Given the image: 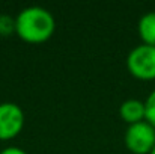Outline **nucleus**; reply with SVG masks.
<instances>
[{
  "instance_id": "nucleus-1",
  "label": "nucleus",
  "mask_w": 155,
  "mask_h": 154,
  "mask_svg": "<svg viewBox=\"0 0 155 154\" xmlns=\"http://www.w3.org/2000/svg\"><path fill=\"white\" fill-rule=\"evenodd\" d=\"M56 29L53 14L42 6L23 8L15 17V33L26 43L38 44L50 39Z\"/></svg>"
},
{
  "instance_id": "nucleus-2",
  "label": "nucleus",
  "mask_w": 155,
  "mask_h": 154,
  "mask_svg": "<svg viewBox=\"0 0 155 154\" xmlns=\"http://www.w3.org/2000/svg\"><path fill=\"white\" fill-rule=\"evenodd\" d=\"M128 71L142 80L155 79V46L139 44L133 47L127 56Z\"/></svg>"
},
{
  "instance_id": "nucleus-3",
  "label": "nucleus",
  "mask_w": 155,
  "mask_h": 154,
  "mask_svg": "<svg viewBox=\"0 0 155 154\" xmlns=\"http://www.w3.org/2000/svg\"><path fill=\"white\" fill-rule=\"evenodd\" d=\"M125 145L134 154H149L155 147V127L146 119L130 124L124 135Z\"/></svg>"
},
{
  "instance_id": "nucleus-4",
  "label": "nucleus",
  "mask_w": 155,
  "mask_h": 154,
  "mask_svg": "<svg viewBox=\"0 0 155 154\" xmlns=\"http://www.w3.org/2000/svg\"><path fill=\"white\" fill-rule=\"evenodd\" d=\"M24 110L14 101L0 103V139H14L24 127Z\"/></svg>"
},
{
  "instance_id": "nucleus-5",
  "label": "nucleus",
  "mask_w": 155,
  "mask_h": 154,
  "mask_svg": "<svg viewBox=\"0 0 155 154\" xmlns=\"http://www.w3.org/2000/svg\"><path fill=\"white\" fill-rule=\"evenodd\" d=\"M119 115L125 122H128V125L145 121V115H146L145 101L139 98H127L119 106Z\"/></svg>"
},
{
  "instance_id": "nucleus-6",
  "label": "nucleus",
  "mask_w": 155,
  "mask_h": 154,
  "mask_svg": "<svg viewBox=\"0 0 155 154\" xmlns=\"http://www.w3.org/2000/svg\"><path fill=\"white\" fill-rule=\"evenodd\" d=\"M137 30L143 44L155 46V11H149L140 17Z\"/></svg>"
},
{
  "instance_id": "nucleus-7",
  "label": "nucleus",
  "mask_w": 155,
  "mask_h": 154,
  "mask_svg": "<svg viewBox=\"0 0 155 154\" xmlns=\"http://www.w3.org/2000/svg\"><path fill=\"white\" fill-rule=\"evenodd\" d=\"M15 32V17L9 14H0V36H9Z\"/></svg>"
},
{
  "instance_id": "nucleus-8",
  "label": "nucleus",
  "mask_w": 155,
  "mask_h": 154,
  "mask_svg": "<svg viewBox=\"0 0 155 154\" xmlns=\"http://www.w3.org/2000/svg\"><path fill=\"white\" fill-rule=\"evenodd\" d=\"M145 110H146L145 119L155 127V89L149 92V95L145 100Z\"/></svg>"
},
{
  "instance_id": "nucleus-9",
  "label": "nucleus",
  "mask_w": 155,
  "mask_h": 154,
  "mask_svg": "<svg viewBox=\"0 0 155 154\" xmlns=\"http://www.w3.org/2000/svg\"><path fill=\"white\" fill-rule=\"evenodd\" d=\"M0 154H27V153H26V150H23L21 147L9 145V147H5L3 150H0Z\"/></svg>"
},
{
  "instance_id": "nucleus-10",
  "label": "nucleus",
  "mask_w": 155,
  "mask_h": 154,
  "mask_svg": "<svg viewBox=\"0 0 155 154\" xmlns=\"http://www.w3.org/2000/svg\"><path fill=\"white\" fill-rule=\"evenodd\" d=\"M149 154H155V147H154V148H152V151H151V153H149Z\"/></svg>"
}]
</instances>
